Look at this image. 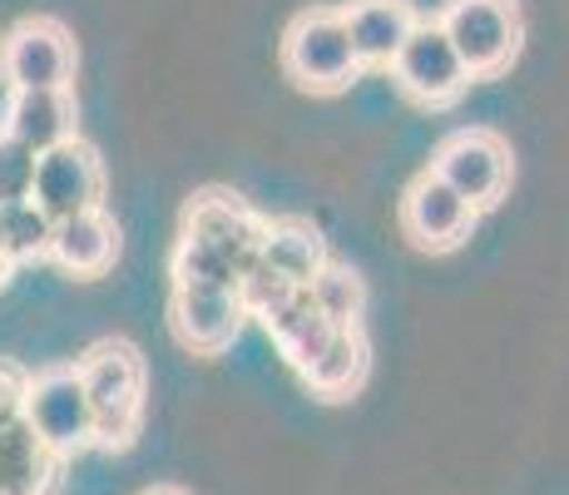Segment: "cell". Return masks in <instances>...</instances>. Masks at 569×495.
Listing matches in <instances>:
<instances>
[{
  "label": "cell",
  "mask_w": 569,
  "mask_h": 495,
  "mask_svg": "<svg viewBox=\"0 0 569 495\" xmlns=\"http://www.w3.org/2000/svg\"><path fill=\"white\" fill-rule=\"evenodd\" d=\"M169 317L173 333L183 347L193 352H223L243 327V303L238 293H218V288H173L169 297Z\"/></svg>",
  "instance_id": "cell-11"
},
{
  "label": "cell",
  "mask_w": 569,
  "mask_h": 495,
  "mask_svg": "<svg viewBox=\"0 0 569 495\" xmlns=\"http://www.w3.org/2000/svg\"><path fill=\"white\" fill-rule=\"evenodd\" d=\"M114 253H119V228L104 208L60 218L50 234V258L64 273H74V278H100L109 263H114Z\"/></svg>",
  "instance_id": "cell-13"
},
{
  "label": "cell",
  "mask_w": 569,
  "mask_h": 495,
  "mask_svg": "<svg viewBox=\"0 0 569 495\" xmlns=\"http://www.w3.org/2000/svg\"><path fill=\"white\" fill-rule=\"evenodd\" d=\"M282 70L312 95H337L362 70L342 10H302L282 36Z\"/></svg>",
  "instance_id": "cell-2"
},
{
  "label": "cell",
  "mask_w": 569,
  "mask_h": 495,
  "mask_svg": "<svg viewBox=\"0 0 569 495\" xmlns=\"http://www.w3.org/2000/svg\"><path fill=\"white\" fill-rule=\"evenodd\" d=\"M90 402L94 446H129L144 416V362L124 337H104L74 362Z\"/></svg>",
  "instance_id": "cell-1"
},
{
  "label": "cell",
  "mask_w": 569,
  "mask_h": 495,
  "mask_svg": "<svg viewBox=\"0 0 569 495\" xmlns=\"http://www.w3.org/2000/svg\"><path fill=\"white\" fill-rule=\"evenodd\" d=\"M391 75H397L401 90L411 99H421V105H451L470 85L461 55H456V46L446 40V30L436 26V20H421V26L411 30L407 46L391 60Z\"/></svg>",
  "instance_id": "cell-9"
},
{
  "label": "cell",
  "mask_w": 569,
  "mask_h": 495,
  "mask_svg": "<svg viewBox=\"0 0 569 495\" xmlns=\"http://www.w3.org/2000/svg\"><path fill=\"white\" fill-rule=\"evenodd\" d=\"M431 174L441 184H451L470 208H490L510 184V149L490 129H456L431 159Z\"/></svg>",
  "instance_id": "cell-7"
},
{
  "label": "cell",
  "mask_w": 569,
  "mask_h": 495,
  "mask_svg": "<svg viewBox=\"0 0 569 495\" xmlns=\"http://www.w3.org/2000/svg\"><path fill=\"white\" fill-rule=\"evenodd\" d=\"M100 194H104V169H100V154L84 139H70V145L46 149L36 159V189H30V198H36V208L50 224L100 208Z\"/></svg>",
  "instance_id": "cell-8"
},
{
  "label": "cell",
  "mask_w": 569,
  "mask_h": 495,
  "mask_svg": "<svg viewBox=\"0 0 569 495\" xmlns=\"http://www.w3.org/2000/svg\"><path fill=\"white\" fill-rule=\"evenodd\" d=\"M173 288H218V293H238V268L223 258L218 248L199 244L183 234L173 248Z\"/></svg>",
  "instance_id": "cell-21"
},
{
  "label": "cell",
  "mask_w": 569,
  "mask_h": 495,
  "mask_svg": "<svg viewBox=\"0 0 569 495\" xmlns=\"http://www.w3.org/2000/svg\"><path fill=\"white\" fill-rule=\"evenodd\" d=\"M6 135L20 139L26 149L46 154L70 145L74 135V95L70 90H26V95H10L6 109Z\"/></svg>",
  "instance_id": "cell-14"
},
{
  "label": "cell",
  "mask_w": 569,
  "mask_h": 495,
  "mask_svg": "<svg viewBox=\"0 0 569 495\" xmlns=\"http://www.w3.org/2000/svg\"><path fill=\"white\" fill-rule=\"evenodd\" d=\"M6 273H10V263H6V253H0V283H6Z\"/></svg>",
  "instance_id": "cell-25"
},
{
  "label": "cell",
  "mask_w": 569,
  "mask_h": 495,
  "mask_svg": "<svg viewBox=\"0 0 569 495\" xmlns=\"http://www.w3.org/2000/svg\"><path fill=\"white\" fill-rule=\"evenodd\" d=\"M0 80L10 95L26 90H70L74 85V40L60 20L30 16L0 46Z\"/></svg>",
  "instance_id": "cell-4"
},
{
  "label": "cell",
  "mask_w": 569,
  "mask_h": 495,
  "mask_svg": "<svg viewBox=\"0 0 569 495\" xmlns=\"http://www.w3.org/2000/svg\"><path fill=\"white\" fill-rule=\"evenodd\" d=\"M149 495H183V491H173V486H159V491H149Z\"/></svg>",
  "instance_id": "cell-24"
},
{
  "label": "cell",
  "mask_w": 569,
  "mask_h": 495,
  "mask_svg": "<svg viewBox=\"0 0 569 495\" xmlns=\"http://www.w3.org/2000/svg\"><path fill=\"white\" fill-rule=\"evenodd\" d=\"M436 26H441L446 40L456 46L470 80L500 75L520 55V40H525L516 0H446Z\"/></svg>",
  "instance_id": "cell-3"
},
{
  "label": "cell",
  "mask_w": 569,
  "mask_h": 495,
  "mask_svg": "<svg viewBox=\"0 0 569 495\" xmlns=\"http://www.w3.org/2000/svg\"><path fill=\"white\" fill-rule=\"evenodd\" d=\"M262 228L268 224L228 189H203V194L189 198V208H183V234L223 253V258L238 268V283L262 263Z\"/></svg>",
  "instance_id": "cell-6"
},
{
  "label": "cell",
  "mask_w": 569,
  "mask_h": 495,
  "mask_svg": "<svg viewBox=\"0 0 569 495\" xmlns=\"http://www.w3.org/2000/svg\"><path fill=\"white\" fill-rule=\"evenodd\" d=\"M362 377H367V337H362V327H337L327 352L312 362L308 372H302V382H308L317 396H327V402L352 396L357 387H362Z\"/></svg>",
  "instance_id": "cell-18"
},
{
  "label": "cell",
  "mask_w": 569,
  "mask_h": 495,
  "mask_svg": "<svg viewBox=\"0 0 569 495\" xmlns=\"http://www.w3.org/2000/svg\"><path fill=\"white\" fill-rule=\"evenodd\" d=\"M36 149H26L20 139H10L0 129V208L6 204H26L30 189H36Z\"/></svg>",
  "instance_id": "cell-22"
},
{
  "label": "cell",
  "mask_w": 569,
  "mask_h": 495,
  "mask_svg": "<svg viewBox=\"0 0 569 495\" xmlns=\"http://www.w3.org/2000/svg\"><path fill=\"white\" fill-rule=\"evenodd\" d=\"M262 263L292 288H308L317 273L327 268V244L312 224L302 218H278L262 228Z\"/></svg>",
  "instance_id": "cell-16"
},
{
  "label": "cell",
  "mask_w": 569,
  "mask_h": 495,
  "mask_svg": "<svg viewBox=\"0 0 569 495\" xmlns=\"http://www.w3.org/2000/svg\"><path fill=\"white\" fill-rule=\"evenodd\" d=\"M308 297H312V307H317V313H322L332 327H362L367 288H362V278H357L352 268H342V263L327 258V268L308 283Z\"/></svg>",
  "instance_id": "cell-19"
},
{
  "label": "cell",
  "mask_w": 569,
  "mask_h": 495,
  "mask_svg": "<svg viewBox=\"0 0 569 495\" xmlns=\"http://www.w3.org/2000/svg\"><path fill=\"white\" fill-rule=\"evenodd\" d=\"M54 476L50 446L36 436L30 422H16L0 432V495H46Z\"/></svg>",
  "instance_id": "cell-17"
},
{
  "label": "cell",
  "mask_w": 569,
  "mask_h": 495,
  "mask_svg": "<svg viewBox=\"0 0 569 495\" xmlns=\"http://www.w3.org/2000/svg\"><path fill=\"white\" fill-rule=\"evenodd\" d=\"M470 224H476V208H470L451 184L436 179L431 169H426L407 189V198H401V234L426 253L456 248L470 234Z\"/></svg>",
  "instance_id": "cell-10"
},
{
  "label": "cell",
  "mask_w": 569,
  "mask_h": 495,
  "mask_svg": "<svg viewBox=\"0 0 569 495\" xmlns=\"http://www.w3.org/2000/svg\"><path fill=\"white\" fill-rule=\"evenodd\" d=\"M26 422L50 446V456H74V451L94 446L90 402H84L80 372L74 367H46L26 382Z\"/></svg>",
  "instance_id": "cell-5"
},
{
  "label": "cell",
  "mask_w": 569,
  "mask_h": 495,
  "mask_svg": "<svg viewBox=\"0 0 569 495\" xmlns=\"http://www.w3.org/2000/svg\"><path fill=\"white\" fill-rule=\"evenodd\" d=\"M26 382L10 362H0V432H10L16 422H26Z\"/></svg>",
  "instance_id": "cell-23"
},
{
  "label": "cell",
  "mask_w": 569,
  "mask_h": 495,
  "mask_svg": "<svg viewBox=\"0 0 569 495\" xmlns=\"http://www.w3.org/2000/svg\"><path fill=\"white\" fill-rule=\"evenodd\" d=\"M50 234H54V224L36 208V198L0 208V253H6L10 268H16V263H26V258H46V253H50Z\"/></svg>",
  "instance_id": "cell-20"
},
{
  "label": "cell",
  "mask_w": 569,
  "mask_h": 495,
  "mask_svg": "<svg viewBox=\"0 0 569 495\" xmlns=\"http://www.w3.org/2000/svg\"><path fill=\"white\" fill-rule=\"evenodd\" d=\"M262 327H268L272 343L282 347V357H288L298 372H308L312 362L327 352L332 333H337V327L312 307L308 288H292L278 307H268V313H262Z\"/></svg>",
  "instance_id": "cell-15"
},
{
  "label": "cell",
  "mask_w": 569,
  "mask_h": 495,
  "mask_svg": "<svg viewBox=\"0 0 569 495\" xmlns=\"http://www.w3.org/2000/svg\"><path fill=\"white\" fill-rule=\"evenodd\" d=\"M347 36H352V50L362 65H391L397 50L407 46V36L421 26L411 0H352L342 10Z\"/></svg>",
  "instance_id": "cell-12"
}]
</instances>
